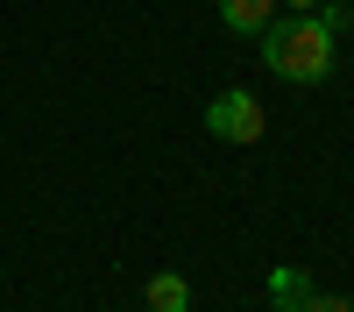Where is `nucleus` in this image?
<instances>
[{
    "label": "nucleus",
    "mask_w": 354,
    "mask_h": 312,
    "mask_svg": "<svg viewBox=\"0 0 354 312\" xmlns=\"http://www.w3.org/2000/svg\"><path fill=\"white\" fill-rule=\"evenodd\" d=\"M283 8H290V15H319V8H326V0H283Z\"/></svg>",
    "instance_id": "0eeeda50"
},
{
    "label": "nucleus",
    "mask_w": 354,
    "mask_h": 312,
    "mask_svg": "<svg viewBox=\"0 0 354 312\" xmlns=\"http://www.w3.org/2000/svg\"><path fill=\"white\" fill-rule=\"evenodd\" d=\"M142 298H149V312H185V305H192V284L177 277V270H156Z\"/></svg>",
    "instance_id": "39448f33"
},
{
    "label": "nucleus",
    "mask_w": 354,
    "mask_h": 312,
    "mask_svg": "<svg viewBox=\"0 0 354 312\" xmlns=\"http://www.w3.org/2000/svg\"><path fill=\"white\" fill-rule=\"evenodd\" d=\"M262 64L290 85H319L333 78V28L319 15H277L262 28Z\"/></svg>",
    "instance_id": "f257e3e1"
},
{
    "label": "nucleus",
    "mask_w": 354,
    "mask_h": 312,
    "mask_svg": "<svg viewBox=\"0 0 354 312\" xmlns=\"http://www.w3.org/2000/svg\"><path fill=\"white\" fill-rule=\"evenodd\" d=\"M305 298H312V277L298 263H277L270 270V312H305Z\"/></svg>",
    "instance_id": "7ed1b4c3"
},
{
    "label": "nucleus",
    "mask_w": 354,
    "mask_h": 312,
    "mask_svg": "<svg viewBox=\"0 0 354 312\" xmlns=\"http://www.w3.org/2000/svg\"><path fill=\"white\" fill-rule=\"evenodd\" d=\"M277 15V0H220V21L234 28V36H262Z\"/></svg>",
    "instance_id": "20e7f679"
},
{
    "label": "nucleus",
    "mask_w": 354,
    "mask_h": 312,
    "mask_svg": "<svg viewBox=\"0 0 354 312\" xmlns=\"http://www.w3.org/2000/svg\"><path fill=\"white\" fill-rule=\"evenodd\" d=\"M305 312H354V298H347V291H319V284H312V298H305Z\"/></svg>",
    "instance_id": "423d86ee"
},
{
    "label": "nucleus",
    "mask_w": 354,
    "mask_h": 312,
    "mask_svg": "<svg viewBox=\"0 0 354 312\" xmlns=\"http://www.w3.org/2000/svg\"><path fill=\"white\" fill-rule=\"evenodd\" d=\"M205 128H213V142H234V149H241V142H255L270 121H262V100H255V93L227 85V93L205 100Z\"/></svg>",
    "instance_id": "f03ea898"
}]
</instances>
